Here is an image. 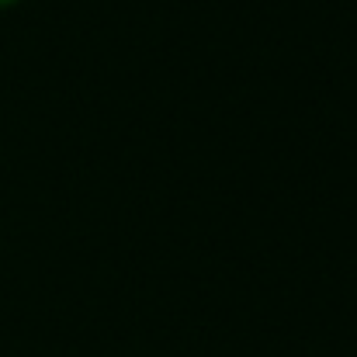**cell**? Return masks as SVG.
I'll use <instances>...</instances> for the list:
<instances>
[{
    "label": "cell",
    "mask_w": 357,
    "mask_h": 357,
    "mask_svg": "<svg viewBox=\"0 0 357 357\" xmlns=\"http://www.w3.org/2000/svg\"><path fill=\"white\" fill-rule=\"evenodd\" d=\"M10 3H17V0H0V7H10Z\"/></svg>",
    "instance_id": "obj_1"
}]
</instances>
